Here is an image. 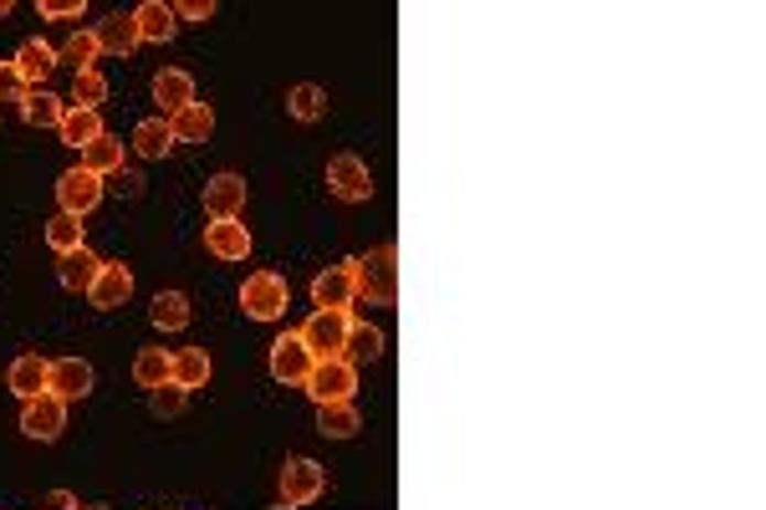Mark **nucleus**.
<instances>
[{
  "mask_svg": "<svg viewBox=\"0 0 766 510\" xmlns=\"http://www.w3.org/2000/svg\"><path fill=\"white\" fill-rule=\"evenodd\" d=\"M15 62V72H21V83H46L56 72V46H46V42H26L21 52L11 56Z\"/></svg>",
  "mask_w": 766,
  "mask_h": 510,
  "instance_id": "obj_23",
  "label": "nucleus"
},
{
  "mask_svg": "<svg viewBox=\"0 0 766 510\" xmlns=\"http://www.w3.org/2000/svg\"><path fill=\"white\" fill-rule=\"evenodd\" d=\"M312 368H317V358L306 352V343L296 332H287V337L271 343V378H277V383H306Z\"/></svg>",
  "mask_w": 766,
  "mask_h": 510,
  "instance_id": "obj_10",
  "label": "nucleus"
},
{
  "mask_svg": "<svg viewBox=\"0 0 766 510\" xmlns=\"http://www.w3.org/2000/svg\"><path fill=\"white\" fill-rule=\"evenodd\" d=\"M46 393H56L62 403L87 399V393H93V368H87L83 358H56L52 372H46Z\"/></svg>",
  "mask_w": 766,
  "mask_h": 510,
  "instance_id": "obj_13",
  "label": "nucleus"
},
{
  "mask_svg": "<svg viewBox=\"0 0 766 510\" xmlns=\"http://www.w3.org/2000/svg\"><path fill=\"white\" fill-rule=\"evenodd\" d=\"M62 424H67V403L56 399V393H36V399H26V409H21V434L26 440H56L62 434Z\"/></svg>",
  "mask_w": 766,
  "mask_h": 510,
  "instance_id": "obj_8",
  "label": "nucleus"
},
{
  "mask_svg": "<svg viewBox=\"0 0 766 510\" xmlns=\"http://www.w3.org/2000/svg\"><path fill=\"white\" fill-rule=\"evenodd\" d=\"M353 296H358V261H343V265H327L317 281H312V302L317 306H343L348 312Z\"/></svg>",
  "mask_w": 766,
  "mask_h": 510,
  "instance_id": "obj_9",
  "label": "nucleus"
},
{
  "mask_svg": "<svg viewBox=\"0 0 766 510\" xmlns=\"http://www.w3.org/2000/svg\"><path fill=\"white\" fill-rule=\"evenodd\" d=\"M21 72H15V62H0V102H15L21 97Z\"/></svg>",
  "mask_w": 766,
  "mask_h": 510,
  "instance_id": "obj_38",
  "label": "nucleus"
},
{
  "mask_svg": "<svg viewBox=\"0 0 766 510\" xmlns=\"http://www.w3.org/2000/svg\"><path fill=\"white\" fill-rule=\"evenodd\" d=\"M93 306H103V312H112V306H123L128 296H133V271H128L123 261H103L98 281H93Z\"/></svg>",
  "mask_w": 766,
  "mask_h": 510,
  "instance_id": "obj_14",
  "label": "nucleus"
},
{
  "mask_svg": "<svg viewBox=\"0 0 766 510\" xmlns=\"http://www.w3.org/2000/svg\"><path fill=\"white\" fill-rule=\"evenodd\" d=\"M322 465L317 459H306V455H296V459H287L281 465V490H277V510H302V506H312V500L322 496Z\"/></svg>",
  "mask_w": 766,
  "mask_h": 510,
  "instance_id": "obj_2",
  "label": "nucleus"
},
{
  "mask_svg": "<svg viewBox=\"0 0 766 510\" xmlns=\"http://www.w3.org/2000/svg\"><path fill=\"white\" fill-rule=\"evenodd\" d=\"M6 15H11V0H0V21H6Z\"/></svg>",
  "mask_w": 766,
  "mask_h": 510,
  "instance_id": "obj_40",
  "label": "nucleus"
},
{
  "mask_svg": "<svg viewBox=\"0 0 766 510\" xmlns=\"http://www.w3.org/2000/svg\"><path fill=\"white\" fill-rule=\"evenodd\" d=\"M205 250L215 261H246L251 256V230L240 220H209L205 225Z\"/></svg>",
  "mask_w": 766,
  "mask_h": 510,
  "instance_id": "obj_11",
  "label": "nucleus"
},
{
  "mask_svg": "<svg viewBox=\"0 0 766 510\" xmlns=\"http://www.w3.org/2000/svg\"><path fill=\"white\" fill-rule=\"evenodd\" d=\"M72 97H77V108H93V112H98L103 102H108V77H103L98 67H93V72H77V83H72Z\"/></svg>",
  "mask_w": 766,
  "mask_h": 510,
  "instance_id": "obj_33",
  "label": "nucleus"
},
{
  "mask_svg": "<svg viewBox=\"0 0 766 510\" xmlns=\"http://www.w3.org/2000/svg\"><path fill=\"white\" fill-rule=\"evenodd\" d=\"M21 118H26L31 128H62V118H67V108H62V97H52V93H26L21 97Z\"/></svg>",
  "mask_w": 766,
  "mask_h": 510,
  "instance_id": "obj_25",
  "label": "nucleus"
},
{
  "mask_svg": "<svg viewBox=\"0 0 766 510\" xmlns=\"http://www.w3.org/2000/svg\"><path fill=\"white\" fill-rule=\"evenodd\" d=\"M83 15V0H42V21H72Z\"/></svg>",
  "mask_w": 766,
  "mask_h": 510,
  "instance_id": "obj_37",
  "label": "nucleus"
},
{
  "mask_svg": "<svg viewBox=\"0 0 766 510\" xmlns=\"http://www.w3.org/2000/svg\"><path fill=\"white\" fill-rule=\"evenodd\" d=\"M153 102H164L169 112L190 108V102H195V77L180 72V67H164L159 77H153Z\"/></svg>",
  "mask_w": 766,
  "mask_h": 510,
  "instance_id": "obj_19",
  "label": "nucleus"
},
{
  "mask_svg": "<svg viewBox=\"0 0 766 510\" xmlns=\"http://www.w3.org/2000/svg\"><path fill=\"white\" fill-rule=\"evenodd\" d=\"M184 403H190V393H184L180 383H164V388H153V393H149V409L159 419H180Z\"/></svg>",
  "mask_w": 766,
  "mask_h": 510,
  "instance_id": "obj_34",
  "label": "nucleus"
},
{
  "mask_svg": "<svg viewBox=\"0 0 766 510\" xmlns=\"http://www.w3.org/2000/svg\"><path fill=\"white\" fill-rule=\"evenodd\" d=\"M169 362H174V352H164V347H143L139 358H133V378H139V388H164L169 383Z\"/></svg>",
  "mask_w": 766,
  "mask_h": 510,
  "instance_id": "obj_28",
  "label": "nucleus"
},
{
  "mask_svg": "<svg viewBox=\"0 0 766 510\" xmlns=\"http://www.w3.org/2000/svg\"><path fill=\"white\" fill-rule=\"evenodd\" d=\"M36 510H83V500L72 496V490H46L42 506H36Z\"/></svg>",
  "mask_w": 766,
  "mask_h": 510,
  "instance_id": "obj_39",
  "label": "nucleus"
},
{
  "mask_svg": "<svg viewBox=\"0 0 766 510\" xmlns=\"http://www.w3.org/2000/svg\"><path fill=\"white\" fill-rule=\"evenodd\" d=\"M348 332H353V312H343V306H337V312L333 306H317L296 337H302L306 352L322 362V358H343V352H348Z\"/></svg>",
  "mask_w": 766,
  "mask_h": 510,
  "instance_id": "obj_1",
  "label": "nucleus"
},
{
  "mask_svg": "<svg viewBox=\"0 0 766 510\" xmlns=\"http://www.w3.org/2000/svg\"><path fill=\"white\" fill-rule=\"evenodd\" d=\"M133 26H139V42L164 46L169 36L180 31V21H174V6H164V0H143L139 11H133Z\"/></svg>",
  "mask_w": 766,
  "mask_h": 510,
  "instance_id": "obj_17",
  "label": "nucleus"
},
{
  "mask_svg": "<svg viewBox=\"0 0 766 510\" xmlns=\"http://www.w3.org/2000/svg\"><path fill=\"white\" fill-rule=\"evenodd\" d=\"M348 352H358V358H378V352H384V332H378V327H363V322H353Z\"/></svg>",
  "mask_w": 766,
  "mask_h": 510,
  "instance_id": "obj_35",
  "label": "nucleus"
},
{
  "mask_svg": "<svg viewBox=\"0 0 766 510\" xmlns=\"http://www.w3.org/2000/svg\"><path fill=\"white\" fill-rule=\"evenodd\" d=\"M133 149H139L143 159H164V153L174 149V133H169L164 118H143V123L133 128Z\"/></svg>",
  "mask_w": 766,
  "mask_h": 510,
  "instance_id": "obj_29",
  "label": "nucleus"
},
{
  "mask_svg": "<svg viewBox=\"0 0 766 510\" xmlns=\"http://www.w3.org/2000/svg\"><path fill=\"white\" fill-rule=\"evenodd\" d=\"M209 15H215L209 0H180V6H174V21H195V26H205Z\"/></svg>",
  "mask_w": 766,
  "mask_h": 510,
  "instance_id": "obj_36",
  "label": "nucleus"
},
{
  "mask_svg": "<svg viewBox=\"0 0 766 510\" xmlns=\"http://www.w3.org/2000/svg\"><path fill=\"white\" fill-rule=\"evenodd\" d=\"M149 317L159 332H184L190 327V296H184V291H159Z\"/></svg>",
  "mask_w": 766,
  "mask_h": 510,
  "instance_id": "obj_24",
  "label": "nucleus"
},
{
  "mask_svg": "<svg viewBox=\"0 0 766 510\" xmlns=\"http://www.w3.org/2000/svg\"><path fill=\"white\" fill-rule=\"evenodd\" d=\"M98 271H103V261L83 246V250H72V256H62V265H56V281H62L67 291H93Z\"/></svg>",
  "mask_w": 766,
  "mask_h": 510,
  "instance_id": "obj_20",
  "label": "nucleus"
},
{
  "mask_svg": "<svg viewBox=\"0 0 766 510\" xmlns=\"http://www.w3.org/2000/svg\"><path fill=\"white\" fill-rule=\"evenodd\" d=\"M306 393L312 403H353V388H358V372L348 358H322L317 368L306 372Z\"/></svg>",
  "mask_w": 766,
  "mask_h": 510,
  "instance_id": "obj_3",
  "label": "nucleus"
},
{
  "mask_svg": "<svg viewBox=\"0 0 766 510\" xmlns=\"http://www.w3.org/2000/svg\"><path fill=\"white\" fill-rule=\"evenodd\" d=\"M190 510H209V506H190Z\"/></svg>",
  "mask_w": 766,
  "mask_h": 510,
  "instance_id": "obj_41",
  "label": "nucleus"
},
{
  "mask_svg": "<svg viewBox=\"0 0 766 510\" xmlns=\"http://www.w3.org/2000/svg\"><path fill=\"white\" fill-rule=\"evenodd\" d=\"M358 291L368 302L393 306V296H399V250L378 246L374 261H358Z\"/></svg>",
  "mask_w": 766,
  "mask_h": 510,
  "instance_id": "obj_5",
  "label": "nucleus"
},
{
  "mask_svg": "<svg viewBox=\"0 0 766 510\" xmlns=\"http://www.w3.org/2000/svg\"><path fill=\"white\" fill-rule=\"evenodd\" d=\"M327 189L343 199V205H363L368 194H374V174L363 164L358 153H333L327 159Z\"/></svg>",
  "mask_w": 766,
  "mask_h": 510,
  "instance_id": "obj_6",
  "label": "nucleus"
},
{
  "mask_svg": "<svg viewBox=\"0 0 766 510\" xmlns=\"http://www.w3.org/2000/svg\"><path fill=\"white\" fill-rule=\"evenodd\" d=\"M169 133H174V143H205L215 133V112L205 102H190V108L169 112Z\"/></svg>",
  "mask_w": 766,
  "mask_h": 510,
  "instance_id": "obj_18",
  "label": "nucleus"
},
{
  "mask_svg": "<svg viewBox=\"0 0 766 510\" xmlns=\"http://www.w3.org/2000/svg\"><path fill=\"white\" fill-rule=\"evenodd\" d=\"M46 372H52V362L36 358V352H21V358L11 362V372H6V383H11V393L21 403L36 399V393H46Z\"/></svg>",
  "mask_w": 766,
  "mask_h": 510,
  "instance_id": "obj_16",
  "label": "nucleus"
},
{
  "mask_svg": "<svg viewBox=\"0 0 766 510\" xmlns=\"http://www.w3.org/2000/svg\"><path fill=\"white\" fill-rule=\"evenodd\" d=\"M56 205H62V215H93V209L103 205V180L98 174H87V169H67L62 180H56Z\"/></svg>",
  "mask_w": 766,
  "mask_h": 510,
  "instance_id": "obj_7",
  "label": "nucleus"
},
{
  "mask_svg": "<svg viewBox=\"0 0 766 510\" xmlns=\"http://www.w3.org/2000/svg\"><path fill=\"white\" fill-rule=\"evenodd\" d=\"M46 246H52L56 256H72V250H83V220L56 209L52 220H46Z\"/></svg>",
  "mask_w": 766,
  "mask_h": 510,
  "instance_id": "obj_30",
  "label": "nucleus"
},
{
  "mask_svg": "<svg viewBox=\"0 0 766 510\" xmlns=\"http://www.w3.org/2000/svg\"><path fill=\"white\" fill-rule=\"evenodd\" d=\"M62 143L67 149H87V143H98L103 139V118L93 108H67V118H62Z\"/></svg>",
  "mask_w": 766,
  "mask_h": 510,
  "instance_id": "obj_22",
  "label": "nucleus"
},
{
  "mask_svg": "<svg viewBox=\"0 0 766 510\" xmlns=\"http://www.w3.org/2000/svg\"><path fill=\"white\" fill-rule=\"evenodd\" d=\"M322 108H327V93H322L317 83H302V87L287 93V112H292L296 123H317Z\"/></svg>",
  "mask_w": 766,
  "mask_h": 510,
  "instance_id": "obj_31",
  "label": "nucleus"
},
{
  "mask_svg": "<svg viewBox=\"0 0 766 510\" xmlns=\"http://www.w3.org/2000/svg\"><path fill=\"white\" fill-rule=\"evenodd\" d=\"M205 209H209V220H240V209H246V180L240 174H215L205 184Z\"/></svg>",
  "mask_w": 766,
  "mask_h": 510,
  "instance_id": "obj_12",
  "label": "nucleus"
},
{
  "mask_svg": "<svg viewBox=\"0 0 766 510\" xmlns=\"http://www.w3.org/2000/svg\"><path fill=\"white\" fill-rule=\"evenodd\" d=\"M93 56H98V42H93V31H72L67 42L56 46V62H72L77 72H93Z\"/></svg>",
  "mask_w": 766,
  "mask_h": 510,
  "instance_id": "obj_32",
  "label": "nucleus"
},
{
  "mask_svg": "<svg viewBox=\"0 0 766 510\" xmlns=\"http://www.w3.org/2000/svg\"><path fill=\"white\" fill-rule=\"evenodd\" d=\"M93 42H98V52H108V56H128L133 46H139V26H133V15L112 11L93 26Z\"/></svg>",
  "mask_w": 766,
  "mask_h": 510,
  "instance_id": "obj_15",
  "label": "nucleus"
},
{
  "mask_svg": "<svg viewBox=\"0 0 766 510\" xmlns=\"http://www.w3.org/2000/svg\"><path fill=\"white\" fill-rule=\"evenodd\" d=\"M317 428L327 440H353L358 434V409L353 403H317Z\"/></svg>",
  "mask_w": 766,
  "mask_h": 510,
  "instance_id": "obj_27",
  "label": "nucleus"
},
{
  "mask_svg": "<svg viewBox=\"0 0 766 510\" xmlns=\"http://www.w3.org/2000/svg\"><path fill=\"white\" fill-rule=\"evenodd\" d=\"M169 383H180L184 393H190V388H205L209 383L205 347H180V352H174V362H169Z\"/></svg>",
  "mask_w": 766,
  "mask_h": 510,
  "instance_id": "obj_21",
  "label": "nucleus"
},
{
  "mask_svg": "<svg viewBox=\"0 0 766 510\" xmlns=\"http://www.w3.org/2000/svg\"><path fill=\"white\" fill-rule=\"evenodd\" d=\"M287 281L277 276V271H256V276H246V286H240V306H246V317L256 322H277L281 312H287Z\"/></svg>",
  "mask_w": 766,
  "mask_h": 510,
  "instance_id": "obj_4",
  "label": "nucleus"
},
{
  "mask_svg": "<svg viewBox=\"0 0 766 510\" xmlns=\"http://www.w3.org/2000/svg\"><path fill=\"white\" fill-rule=\"evenodd\" d=\"M83 169L87 174H98V180L103 174H118V169H123V143L112 139V133H103L98 143H87L83 149Z\"/></svg>",
  "mask_w": 766,
  "mask_h": 510,
  "instance_id": "obj_26",
  "label": "nucleus"
}]
</instances>
